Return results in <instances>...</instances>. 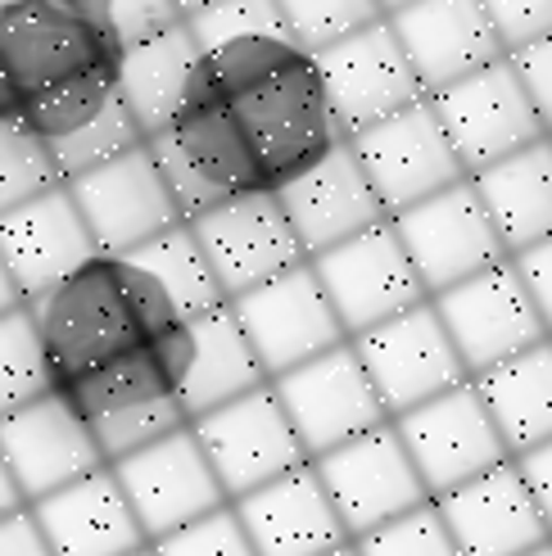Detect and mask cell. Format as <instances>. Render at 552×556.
I'll list each match as a JSON object with an SVG mask.
<instances>
[{
    "label": "cell",
    "mask_w": 552,
    "mask_h": 556,
    "mask_svg": "<svg viewBox=\"0 0 552 556\" xmlns=\"http://www.w3.org/2000/svg\"><path fill=\"white\" fill-rule=\"evenodd\" d=\"M27 313L37 321L54 389H68L73 380L118 363L181 326L168 294L131 258L114 254H96L68 281L27 303Z\"/></svg>",
    "instance_id": "6da1fadb"
},
{
    "label": "cell",
    "mask_w": 552,
    "mask_h": 556,
    "mask_svg": "<svg viewBox=\"0 0 552 556\" xmlns=\"http://www.w3.org/2000/svg\"><path fill=\"white\" fill-rule=\"evenodd\" d=\"M177 380H181V326H173L154 344L118 357V363L73 380L60 394L87 421L104 466H114L190 426V416L177 399Z\"/></svg>",
    "instance_id": "7a4b0ae2"
},
{
    "label": "cell",
    "mask_w": 552,
    "mask_h": 556,
    "mask_svg": "<svg viewBox=\"0 0 552 556\" xmlns=\"http://www.w3.org/2000/svg\"><path fill=\"white\" fill-rule=\"evenodd\" d=\"M114 64V41L73 0H23L0 14V114H18L37 96Z\"/></svg>",
    "instance_id": "3957f363"
},
{
    "label": "cell",
    "mask_w": 552,
    "mask_h": 556,
    "mask_svg": "<svg viewBox=\"0 0 552 556\" xmlns=\"http://www.w3.org/2000/svg\"><path fill=\"white\" fill-rule=\"evenodd\" d=\"M150 150L186 222L236 200V194L272 190L254 159L250 136L223 100L181 109L159 136H150Z\"/></svg>",
    "instance_id": "277c9868"
},
{
    "label": "cell",
    "mask_w": 552,
    "mask_h": 556,
    "mask_svg": "<svg viewBox=\"0 0 552 556\" xmlns=\"http://www.w3.org/2000/svg\"><path fill=\"white\" fill-rule=\"evenodd\" d=\"M231 114L240 118L244 136H250L254 159L272 190L299 177L303 168H313L317 159H326L344 141L309 54L294 60L290 68H281L276 77L259 81L254 91L236 96Z\"/></svg>",
    "instance_id": "5b68a950"
},
{
    "label": "cell",
    "mask_w": 552,
    "mask_h": 556,
    "mask_svg": "<svg viewBox=\"0 0 552 556\" xmlns=\"http://www.w3.org/2000/svg\"><path fill=\"white\" fill-rule=\"evenodd\" d=\"M313 271H317V281H322L349 340L367 336V330L430 303V294H426L422 276L412 267L390 217H385L380 227L317 254Z\"/></svg>",
    "instance_id": "8992f818"
},
{
    "label": "cell",
    "mask_w": 552,
    "mask_h": 556,
    "mask_svg": "<svg viewBox=\"0 0 552 556\" xmlns=\"http://www.w3.org/2000/svg\"><path fill=\"white\" fill-rule=\"evenodd\" d=\"M430 303H435V313L444 321L449 340L472 380L512 363L520 353L539 349L543 340H552L526 281H520V271L512 267V258L444 290V294H435Z\"/></svg>",
    "instance_id": "52a82bcc"
},
{
    "label": "cell",
    "mask_w": 552,
    "mask_h": 556,
    "mask_svg": "<svg viewBox=\"0 0 552 556\" xmlns=\"http://www.w3.org/2000/svg\"><path fill=\"white\" fill-rule=\"evenodd\" d=\"M394 430L403 439L412 466H417L430 503L462 484H472L485 470L512 462L476 380H466V384L449 389V394L394 416Z\"/></svg>",
    "instance_id": "ba28073f"
},
{
    "label": "cell",
    "mask_w": 552,
    "mask_h": 556,
    "mask_svg": "<svg viewBox=\"0 0 552 556\" xmlns=\"http://www.w3.org/2000/svg\"><path fill=\"white\" fill-rule=\"evenodd\" d=\"M313 470L344 525L349 543L407 516L412 507L430 503V493L417 476V466H412L394 421H385L367 434L340 443V448H330L326 457L313 462Z\"/></svg>",
    "instance_id": "9c48e42d"
},
{
    "label": "cell",
    "mask_w": 552,
    "mask_h": 556,
    "mask_svg": "<svg viewBox=\"0 0 552 556\" xmlns=\"http://www.w3.org/2000/svg\"><path fill=\"white\" fill-rule=\"evenodd\" d=\"M390 222L430 299L512 258L503 236L493 231V217L480 200V190L472 186V177L430 194V200H422L417 208H407Z\"/></svg>",
    "instance_id": "30bf717a"
},
{
    "label": "cell",
    "mask_w": 552,
    "mask_h": 556,
    "mask_svg": "<svg viewBox=\"0 0 552 556\" xmlns=\"http://www.w3.org/2000/svg\"><path fill=\"white\" fill-rule=\"evenodd\" d=\"M231 313L244 330V340H250L254 357L263 363L267 380H281L299 367H309L313 357L349 344L313 263L231 299Z\"/></svg>",
    "instance_id": "8fae6325"
},
{
    "label": "cell",
    "mask_w": 552,
    "mask_h": 556,
    "mask_svg": "<svg viewBox=\"0 0 552 556\" xmlns=\"http://www.w3.org/2000/svg\"><path fill=\"white\" fill-rule=\"evenodd\" d=\"M309 60L322 77V91L330 100V114H336L344 141L403 114L407 104L426 100L417 68H412L407 50L399 46L390 18L363 27V33H353L349 41L322 54H309Z\"/></svg>",
    "instance_id": "7c38bea8"
},
{
    "label": "cell",
    "mask_w": 552,
    "mask_h": 556,
    "mask_svg": "<svg viewBox=\"0 0 552 556\" xmlns=\"http://www.w3.org/2000/svg\"><path fill=\"white\" fill-rule=\"evenodd\" d=\"M186 227L196 231L227 303L309 263L281 200H276V190L236 194V200L200 213Z\"/></svg>",
    "instance_id": "4fadbf2b"
},
{
    "label": "cell",
    "mask_w": 552,
    "mask_h": 556,
    "mask_svg": "<svg viewBox=\"0 0 552 556\" xmlns=\"http://www.w3.org/2000/svg\"><path fill=\"white\" fill-rule=\"evenodd\" d=\"M426 100L435 104L439 123H444L466 177H476V173L493 168V163L539 146L548 136V127L539 123L535 104H530V91L520 87L512 60L489 64V68L462 77Z\"/></svg>",
    "instance_id": "5bb4252c"
},
{
    "label": "cell",
    "mask_w": 552,
    "mask_h": 556,
    "mask_svg": "<svg viewBox=\"0 0 552 556\" xmlns=\"http://www.w3.org/2000/svg\"><path fill=\"white\" fill-rule=\"evenodd\" d=\"M73 204L87 222V231L96 240L100 254H136L141 244L168 236L173 227H181V208L173 200L168 181H163L150 141L127 150L123 159L104 163V168L64 181Z\"/></svg>",
    "instance_id": "9a60e30c"
},
{
    "label": "cell",
    "mask_w": 552,
    "mask_h": 556,
    "mask_svg": "<svg viewBox=\"0 0 552 556\" xmlns=\"http://www.w3.org/2000/svg\"><path fill=\"white\" fill-rule=\"evenodd\" d=\"M190 430H196L213 476L227 493V503L290 476V470L309 462L272 384L200 416V421H190Z\"/></svg>",
    "instance_id": "2e32d148"
},
{
    "label": "cell",
    "mask_w": 552,
    "mask_h": 556,
    "mask_svg": "<svg viewBox=\"0 0 552 556\" xmlns=\"http://www.w3.org/2000/svg\"><path fill=\"white\" fill-rule=\"evenodd\" d=\"M272 389H276V399H281L309 462H317L330 448H340V443L390 421V412H385L353 340L313 357L309 367L272 380Z\"/></svg>",
    "instance_id": "e0dca14e"
},
{
    "label": "cell",
    "mask_w": 552,
    "mask_h": 556,
    "mask_svg": "<svg viewBox=\"0 0 552 556\" xmlns=\"http://www.w3.org/2000/svg\"><path fill=\"white\" fill-rule=\"evenodd\" d=\"M349 146H353L357 163H363V173L372 177L390 217L417 208L422 200H430V194L466 181V168H462V159H457L430 100L407 104L403 114L367 127L363 136H353Z\"/></svg>",
    "instance_id": "ac0fdd59"
},
{
    "label": "cell",
    "mask_w": 552,
    "mask_h": 556,
    "mask_svg": "<svg viewBox=\"0 0 552 556\" xmlns=\"http://www.w3.org/2000/svg\"><path fill=\"white\" fill-rule=\"evenodd\" d=\"M353 349L363 357V367L376 384L385 412H390V421L472 380L449 340L444 321L435 313V303H422V308H412L394 321L367 330V336H357Z\"/></svg>",
    "instance_id": "d6986e66"
},
{
    "label": "cell",
    "mask_w": 552,
    "mask_h": 556,
    "mask_svg": "<svg viewBox=\"0 0 552 556\" xmlns=\"http://www.w3.org/2000/svg\"><path fill=\"white\" fill-rule=\"evenodd\" d=\"M109 470L118 476V484H123L127 503H131V511H136V520H141L150 543L204 520L217 507H227V493H223V484H217L213 466H209V457H204L200 439L190 426L150 443V448H141V453L114 462Z\"/></svg>",
    "instance_id": "ffe728a7"
},
{
    "label": "cell",
    "mask_w": 552,
    "mask_h": 556,
    "mask_svg": "<svg viewBox=\"0 0 552 556\" xmlns=\"http://www.w3.org/2000/svg\"><path fill=\"white\" fill-rule=\"evenodd\" d=\"M0 457L14 470V484L27 507L104 470V457L87 421L73 412V403L60 389L0 416Z\"/></svg>",
    "instance_id": "44dd1931"
},
{
    "label": "cell",
    "mask_w": 552,
    "mask_h": 556,
    "mask_svg": "<svg viewBox=\"0 0 552 556\" xmlns=\"http://www.w3.org/2000/svg\"><path fill=\"white\" fill-rule=\"evenodd\" d=\"M276 200H281L309 263L317 254H326V249L363 236L390 217L349 141H340L326 159H317L313 168H303L299 177L276 186Z\"/></svg>",
    "instance_id": "7402d4cb"
},
{
    "label": "cell",
    "mask_w": 552,
    "mask_h": 556,
    "mask_svg": "<svg viewBox=\"0 0 552 556\" xmlns=\"http://www.w3.org/2000/svg\"><path fill=\"white\" fill-rule=\"evenodd\" d=\"M390 27L417 68L426 96H439L453 81L507 60V46L480 0H417L390 14Z\"/></svg>",
    "instance_id": "603a6c76"
},
{
    "label": "cell",
    "mask_w": 552,
    "mask_h": 556,
    "mask_svg": "<svg viewBox=\"0 0 552 556\" xmlns=\"http://www.w3.org/2000/svg\"><path fill=\"white\" fill-rule=\"evenodd\" d=\"M439 520L457 543V556H526L552 543L516 462H503L444 497H435Z\"/></svg>",
    "instance_id": "cb8c5ba5"
},
{
    "label": "cell",
    "mask_w": 552,
    "mask_h": 556,
    "mask_svg": "<svg viewBox=\"0 0 552 556\" xmlns=\"http://www.w3.org/2000/svg\"><path fill=\"white\" fill-rule=\"evenodd\" d=\"M96 254L100 249L87 231V222H81L68 186L0 217V258H5L23 303H33L60 281H68Z\"/></svg>",
    "instance_id": "d4e9b609"
},
{
    "label": "cell",
    "mask_w": 552,
    "mask_h": 556,
    "mask_svg": "<svg viewBox=\"0 0 552 556\" xmlns=\"http://www.w3.org/2000/svg\"><path fill=\"white\" fill-rule=\"evenodd\" d=\"M259 556H326L349 543L313 462L231 503Z\"/></svg>",
    "instance_id": "484cf974"
},
{
    "label": "cell",
    "mask_w": 552,
    "mask_h": 556,
    "mask_svg": "<svg viewBox=\"0 0 552 556\" xmlns=\"http://www.w3.org/2000/svg\"><path fill=\"white\" fill-rule=\"evenodd\" d=\"M33 516L54 556H131L150 547L141 520H136L127 493L109 466L33 503Z\"/></svg>",
    "instance_id": "4316f807"
},
{
    "label": "cell",
    "mask_w": 552,
    "mask_h": 556,
    "mask_svg": "<svg viewBox=\"0 0 552 556\" xmlns=\"http://www.w3.org/2000/svg\"><path fill=\"white\" fill-rule=\"evenodd\" d=\"M272 384L263 363L254 357L250 340L231 313V303L213 308L196 321H181V380H177V399L186 407L190 421L227 407L254 389Z\"/></svg>",
    "instance_id": "83f0119b"
},
{
    "label": "cell",
    "mask_w": 552,
    "mask_h": 556,
    "mask_svg": "<svg viewBox=\"0 0 552 556\" xmlns=\"http://www.w3.org/2000/svg\"><path fill=\"white\" fill-rule=\"evenodd\" d=\"M200 68H204V50L186 23L118 54V68H114L118 96L131 109L136 127L146 131V141L168 127L181 109H190L200 87Z\"/></svg>",
    "instance_id": "f1b7e54d"
},
{
    "label": "cell",
    "mask_w": 552,
    "mask_h": 556,
    "mask_svg": "<svg viewBox=\"0 0 552 556\" xmlns=\"http://www.w3.org/2000/svg\"><path fill=\"white\" fill-rule=\"evenodd\" d=\"M472 186L480 190V200L493 217V231L503 236L512 258L552 240V141L548 136L539 146L476 173Z\"/></svg>",
    "instance_id": "f546056e"
},
{
    "label": "cell",
    "mask_w": 552,
    "mask_h": 556,
    "mask_svg": "<svg viewBox=\"0 0 552 556\" xmlns=\"http://www.w3.org/2000/svg\"><path fill=\"white\" fill-rule=\"evenodd\" d=\"M476 389L512 457H526L552 439V340L476 376Z\"/></svg>",
    "instance_id": "4dcf8cb0"
},
{
    "label": "cell",
    "mask_w": 552,
    "mask_h": 556,
    "mask_svg": "<svg viewBox=\"0 0 552 556\" xmlns=\"http://www.w3.org/2000/svg\"><path fill=\"white\" fill-rule=\"evenodd\" d=\"M123 258H131L163 294H168L173 313L181 321H196V317H204V313H213V308H223L227 303V294H223V286H217V276H213V267L204 258L200 240H196V231H190L186 222L173 227L168 236L141 244L136 254H123Z\"/></svg>",
    "instance_id": "1f68e13d"
},
{
    "label": "cell",
    "mask_w": 552,
    "mask_h": 556,
    "mask_svg": "<svg viewBox=\"0 0 552 556\" xmlns=\"http://www.w3.org/2000/svg\"><path fill=\"white\" fill-rule=\"evenodd\" d=\"M294 60H303V50L286 37H244V41H231V46H217V50L204 54L200 87H196V100L190 104H204V100L231 104L236 96L254 91L259 81L276 77Z\"/></svg>",
    "instance_id": "d6a6232c"
},
{
    "label": "cell",
    "mask_w": 552,
    "mask_h": 556,
    "mask_svg": "<svg viewBox=\"0 0 552 556\" xmlns=\"http://www.w3.org/2000/svg\"><path fill=\"white\" fill-rule=\"evenodd\" d=\"M114 68H118V64H114ZM114 68H96V73H87V77H73V81H64V87L37 96L33 104L18 109V118L33 127L50 150L64 146V141H73L81 127H91V123L104 114V109L118 100V73H114Z\"/></svg>",
    "instance_id": "836d02e7"
},
{
    "label": "cell",
    "mask_w": 552,
    "mask_h": 556,
    "mask_svg": "<svg viewBox=\"0 0 552 556\" xmlns=\"http://www.w3.org/2000/svg\"><path fill=\"white\" fill-rule=\"evenodd\" d=\"M64 173L50 146L18 114H0V217L60 190Z\"/></svg>",
    "instance_id": "e575fe53"
},
{
    "label": "cell",
    "mask_w": 552,
    "mask_h": 556,
    "mask_svg": "<svg viewBox=\"0 0 552 556\" xmlns=\"http://www.w3.org/2000/svg\"><path fill=\"white\" fill-rule=\"evenodd\" d=\"M54 394V376L27 303L0 317V416Z\"/></svg>",
    "instance_id": "d590c367"
},
{
    "label": "cell",
    "mask_w": 552,
    "mask_h": 556,
    "mask_svg": "<svg viewBox=\"0 0 552 556\" xmlns=\"http://www.w3.org/2000/svg\"><path fill=\"white\" fill-rule=\"evenodd\" d=\"M276 10L303 54H322L385 18L380 0H276Z\"/></svg>",
    "instance_id": "8d00e7d4"
},
{
    "label": "cell",
    "mask_w": 552,
    "mask_h": 556,
    "mask_svg": "<svg viewBox=\"0 0 552 556\" xmlns=\"http://www.w3.org/2000/svg\"><path fill=\"white\" fill-rule=\"evenodd\" d=\"M77 14H87L100 33L114 41V50H131L141 41L163 37L168 27L186 23L177 0H73Z\"/></svg>",
    "instance_id": "74e56055"
},
{
    "label": "cell",
    "mask_w": 552,
    "mask_h": 556,
    "mask_svg": "<svg viewBox=\"0 0 552 556\" xmlns=\"http://www.w3.org/2000/svg\"><path fill=\"white\" fill-rule=\"evenodd\" d=\"M186 27L196 33L200 50H217V46H231L244 37H286V18L276 10V0H213L200 14H190Z\"/></svg>",
    "instance_id": "f35d334b"
},
{
    "label": "cell",
    "mask_w": 552,
    "mask_h": 556,
    "mask_svg": "<svg viewBox=\"0 0 552 556\" xmlns=\"http://www.w3.org/2000/svg\"><path fill=\"white\" fill-rule=\"evenodd\" d=\"M353 547H357V556H457V543L444 530L435 503H422L407 516L380 525V530H372L363 539H353Z\"/></svg>",
    "instance_id": "ab89813d"
},
{
    "label": "cell",
    "mask_w": 552,
    "mask_h": 556,
    "mask_svg": "<svg viewBox=\"0 0 552 556\" xmlns=\"http://www.w3.org/2000/svg\"><path fill=\"white\" fill-rule=\"evenodd\" d=\"M150 547H154V556H259L250 534H244V525L236 520L231 503L209 511L196 525H186V530L168 534V539L150 543Z\"/></svg>",
    "instance_id": "60d3db41"
},
{
    "label": "cell",
    "mask_w": 552,
    "mask_h": 556,
    "mask_svg": "<svg viewBox=\"0 0 552 556\" xmlns=\"http://www.w3.org/2000/svg\"><path fill=\"white\" fill-rule=\"evenodd\" d=\"M480 5H485L489 23L499 27L507 54H516L520 46L552 33V0H480Z\"/></svg>",
    "instance_id": "b9f144b4"
},
{
    "label": "cell",
    "mask_w": 552,
    "mask_h": 556,
    "mask_svg": "<svg viewBox=\"0 0 552 556\" xmlns=\"http://www.w3.org/2000/svg\"><path fill=\"white\" fill-rule=\"evenodd\" d=\"M507 60H512V68L520 77V87L530 91V104H535L539 123L552 136V33L530 41V46H520L516 54H507Z\"/></svg>",
    "instance_id": "7bdbcfd3"
},
{
    "label": "cell",
    "mask_w": 552,
    "mask_h": 556,
    "mask_svg": "<svg viewBox=\"0 0 552 556\" xmlns=\"http://www.w3.org/2000/svg\"><path fill=\"white\" fill-rule=\"evenodd\" d=\"M512 267L520 271V281H526V290H530V299H535V308H539V317H543V326H548V336H552V240L526 249V254H516Z\"/></svg>",
    "instance_id": "ee69618b"
},
{
    "label": "cell",
    "mask_w": 552,
    "mask_h": 556,
    "mask_svg": "<svg viewBox=\"0 0 552 556\" xmlns=\"http://www.w3.org/2000/svg\"><path fill=\"white\" fill-rule=\"evenodd\" d=\"M0 556H54L33 507H23V511L0 520Z\"/></svg>",
    "instance_id": "f6af8a7d"
},
{
    "label": "cell",
    "mask_w": 552,
    "mask_h": 556,
    "mask_svg": "<svg viewBox=\"0 0 552 556\" xmlns=\"http://www.w3.org/2000/svg\"><path fill=\"white\" fill-rule=\"evenodd\" d=\"M512 462H516L520 480H526L535 507H539L548 534H552V439L543 443V448H535V453H526V457H512Z\"/></svg>",
    "instance_id": "bcb514c9"
},
{
    "label": "cell",
    "mask_w": 552,
    "mask_h": 556,
    "mask_svg": "<svg viewBox=\"0 0 552 556\" xmlns=\"http://www.w3.org/2000/svg\"><path fill=\"white\" fill-rule=\"evenodd\" d=\"M27 503H23V493H18V484H14V470L5 466V457H0V520L5 516H14V511H23Z\"/></svg>",
    "instance_id": "7dc6e473"
},
{
    "label": "cell",
    "mask_w": 552,
    "mask_h": 556,
    "mask_svg": "<svg viewBox=\"0 0 552 556\" xmlns=\"http://www.w3.org/2000/svg\"><path fill=\"white\" fill-rule=\"evenodd\" d=\"M14 308H23V294H18V286H14V276H10L5 258H0V317L14 313Z\"/></svg>",
    "instance_id": "c3c4849f"
},
{
    "label": "cell",
    "mask_w": 552,
    "mask_h": 556,
    "mask_svg": "<svg viewBox=\"0 0 552 556\" xmlns=\"http://www.w3.org/2000/svg\"><path fill=\"white\" fill-rule=\"evenodd\" d=\"M204 5H213V0H177V10H181V18H190V14H200Z\"/></svg>",
    "instance_id": "681fc988"
},
{
    "label": "cell",
    "mask_w": 552,
    "mask_h": 556,
    "mask_svg": "<svg viewBox=\"0 0 552 556\" xmlns=\"http://www.w3.org/2000/svg\"><path fill=\"white\" fill-rule=\"evenodd\" d=\"M407 5H417V0H380V10H385V18H390V14H399V10H407Z\"/></svg>",
    "instance_id": "f907efd6"
},
{
    "label": "cell",
    "mask_w": 552,
    "mask_h": 556,
    "mask_svg": "<svg viewBox=\"0 0 552 556\" xmlns=\"http://www.w3.org/2000/svg\"><path fill=\"white\" fill-rule=\"evenodd\" d=\"M326 556H357V547H353V543H344V547H336V552H326Z\"/></svg>",
    "instance_id": "816d5d0a"
},
{
    "label": "cell",
    "mask_w": 552,
    "mask_h": 556,
    "mask_svg": "<svg viewBox=\"0 0 552 556\" xmlns=\"http://www.w3.org/2000/svg\"><path fill=\"white\" fill-rule=\"evenodd\" d=\"M526 556H552V543H543V547H535V552H526Z\"/></svg>",
    "instance_id": "f5cc1de1"
},
{
    "label": "cell",
    "mask_w": 552,
    "mask_h": 556,
    "mask_svg": "<svg viewBox=\"0 0 552 556\" xmlns=\"http://www.w3.org/2000/svg\"><path fill=\"white\" fill-rule=\"evenodd\" d=\"M14 5H23V0H0V14H5V10H14Z\"/></svg>",
    "instance_id": "db71d44e"
},
{
    "label": "cell",
    "mask_w": 552,
    "mask_h": 556,
    "mask_svg": "<svg viewBox=\"0 0 552 556\" xmlns=\"http://www.w3.org/2000/svg\"><path fill=\"white\" fill-rule=\"evenodd\" d=\"M131 556H154V547H141V552H131Z\"/></svg>",
    "instance_id": "11a10c76"
}]
</instances>
